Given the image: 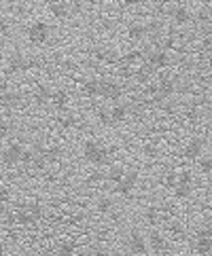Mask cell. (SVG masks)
<instances>
[{"label":"cell","mask_w":212,"mask_h":256,"mask_svg":"<svg viewBox=\"0 0 212 256\" xmlns=\"http://www.w3.org/2000/svg\"><path fill=\"white\" fill-rule=\"evenodd\" d=\"M51 36V30L45 21H34L28 28V40L32 45H45Z\"/></svg>","instance_id":"5b68a950"},{"label":"cell","mask_w":212,"mask_h":256,"mask_svg":"<svg viewBox=\"0 0 212 256\" xmlns=\"http://www.w3.org/2000/svg\"><path fill=\"white\" fill-rule=\"evenodd\" d=\"M144 218L148 220V225H157V223H159V212H157L155 208H148L146 214H144Z\"/></svg>","instance_id":"f1b7e54d"},{"label":"cell","mask_w":212,"mask_h":256,"mask_svg":"<svg viewBox=\"0 0 212 256\" xmlns=\"http://www.w3.org/2000/svg\"><path fill=\"white\" fill-rule=\"evenodd\" d=\"M0 104H2L4 108H17V106L22 104V98L17 91H2L0 93Z\"/></svg>","instance_id":"5bb4252c"},{"label":"cell","mask_w":212,"mask_h":256,"mask_svg":"<svg viewBox=\"0 0 212 256\" xmlns=\"http://www.w3.org/2000/svg\"><path fill=\"white\" fill-rule=\"evenodd\" d=\"M34 66V61L30 57L22 55V53H13L11 57L6 59V68L11 74H17V72H26V70H30Z\"/></svg>","instance_id":"ba28073f"},{"label":"cell","mask_w":212,"mask_h":256,"mask_svg":"<svg viewBox=\"0 0 212 256\" xmlns=\"http://www.w3.org/2000/svg\"><path fill=\"white\" fill-rule=\"evenodd\" d=\"M83 157H85V161L92 165H106L110 159V153H108V148L98 142H87L83 146Z\"/></svg>","instance_id":"6da1fadb"},{"label":"cell","mask_w":212,"mask_h":256,"mask_svg":"<svg viewBox=\"0 0 212 256\" xmlns=\"http://www.w3.org/2000/svg\"><path fill=\"white\" fill-rule=\"evenodd\" d=\"M170 233H172V235H176V237H180V235L184 233L182 223H178V220H172V223H170Z\"/></svg>","instance_id":"f546056e"},{"label":"cell","mask_w":212,"mask_h":256,"mask_svg":"<svg viewBox=\"0 0 212 256\" xmlns=\"http://www.w3.org/2000/svg\"><path fill=\"white\" fill-rule=\"evenodd\" d=\"M11 201V189L4 187V184H0V206H4Z\"/></svg>","instance_id":"83f0119b"},{"label":"cell","mask_w":212,"mask_h":256,"mask_svg":"<svg viewBox=\"0 0 212 256\" xmlns=\"http://www.w3.org/2000/svg\"><path fill=\"white\" fill-rule=\"evenodd\" d=\"M0 66H2V57H0Z\"/></svg>","instance_id":"e575fe53"},{"label":"cell","mask_w":212,"mask_h":256,"mask_svg":"<svg viewBox=\"0 0 212 256\" xmlns=\"http://www.w3.org/2000/svg\"><path fill=\"white\" fill-rule=\"evenodd\" d=\"M146 240H148V248H151L153 254H166L168 252V240L159 231H151Z\"/></svg>","instance_id":"30bf717a"},{"label":"cell","mask_w":212,"mask_h":256,"mask_svg":"<svg viewBox=\"0 0 212 256\" xmlns=\"http://www.w3.org/2000/svg\"><path fill=\"white\" fill-rule=\"evenodd\" d=\"M81 256H90V254H81Z\"/></svg>","instance_id":"d590c367"},{"label":"cell","mask_w":212,"mask_h":256,"mask_svg":"<svg viewBox=\"0 0 212 256\" xmlns=\"http://www.w3.org/2000/svg\"><path fill=\"white\" fill-rule=\"evenodd\" d=\"M94 256H112V254H110L108 250H96V252H94Z\"/></svg>","instance_id":"d6a6232c"},{"label":"cell","mask_w":212,"mask_h":256,"mask_svg":"<svg viewBox=\"0 0 212 256\" xmlns=\"http://www.w3.org/2000/svg\"><path fill=\"white\" fill-rule=\"evenodd\" d=\"M110 117H112L114 125H117V123H123L128 119V106L126 104H114L110 108Z\"/></svg>","instance_id":"e0dca14e"},{"label":"cell","mask_w":212,"mask_h":256,"mask_svg":"<svg viewBox=\"0 0 212 256\" xmlns=\"http://www.w3.org/2000/svg\"><path fill=\"white\" fill-rule=\"evenodd\" d=\"M8 134H11V123L4 121V119H0V140H4Z\"/></svg>","instance_id":"4dcf8cb0"},{"label":"cell","mask_w":212,"mask_h":256,"mask_svg":"<svg viewBox=\"0 0 212 256\" xmlns=\"http://www.w3.org/2000/svg\"><path fill=\"white\" fill-rule=\"evenodd\" d=\"M172 21L174 25H187L191 21V13L187 6H176L172 11Z\"/></svg>","instance_id":"4fadbf2b"},{"label":"cell","mask_w":212,"mask_h":256,"mask_svg":"<svg viewBox=\"0 0 212 256\" xmlns=\"http://www.w3.org/2000/svg\"><path fill=\"white\" fill-rule=\"evenodd\" d=\"M123 174H126V172H123V167H112V170L108 172V180L117 184V182L123 178Z\"/></svg>","instance_id":"4316f807"},{"label":"cell","mask_w":212,"mask_h":256,"mask_svg":"<svg viewBox=\"0 0 212 256\" xmlns=\"http://www.w3.org/2000/svg\"><path fill=\"white\" fill-rule=\"evenodd\" d=\"M128 34H130L132 40H142L146 36V28H144V25H140V23H132Z\"/></svg>","instance_id":"ffe728a7"},{"label":"cell","mask_w":212,"mask_h":256,"mask_svg":"<svg viewBox=\"0 0 212 256\" xmlns=\"http://www.w3.org/2000/svg\"><path fill=\"white\" fill-rule=\"evenodd\" d=\"M146 66L151 70H166L170 66V55H168L166 49H157V51H151L146 57Z\"/></svg>","instance_id":"9c48e42d"},{"label":"cell","mask_w":212,"mask_h":256,"mask_svg":"<svg viewBox=\"0 0 212 256\" xmlns=\"http://www.w3.org/2000/svg\"><path fill=\"white\" fill-rule=\"evenodd\" d=\"M208 70H210V74H212V51L208 53Z\"/></svg>","instance_id":"836d02e7"},{"label":"cell","mask_w":212,"mask_h":256,"mask_svg":"<svg viewBox=\"0 0 212 256\" xmlns=\"http://www.w3.org/2000/svg\"><path fill=\"white\" fill-rule=\"evenodd\" d=\"M74 252H76L74 242H62L56 250V256H74Z\"/></svg>","instance_id":"d6986e66"},{"label":"cell","mask_w":212,"mask_h":256,"mask_svg":"<svg viewBox=\"0 0 212 256\" xmlns=\"http://www.w3.org/2000/svg\"><path fill=\"white\" fill-rule=\"evenodd\" d=\"M193 250L198 256H212V227H202L193 237Z\"/></svg>","instance_id":"7a4b0ae2"},{"label":"cell","mask_w":212,"mask_h":256,"mask_svg":"<svg viewBox=\"0 0 212 256\" xmlns=\"http://www.w3.org/2000/svg\"><path fill=\"white\" fill-rule=\"evenodd\" d=\"M142 2H144V0H123V4H126V6H140Z\"/></svg>","instance_id":"1f68e13d"},{"label":"cell","mask_w":212,"mask_h":256,"mask_svg":"<svg viewBox=\"0 0 212 256\" xmlns=\"http://www.w3.org/2000/svg\"><path fill=\"white\" fill-rule=\"evenodd\" d=\"M136 187H138V174L136 172H126L123 174V178L114 184V191H117L119 195H123V197H130L132 193L136 191Z\"/></svg>","instance_id":"8992f818"},{"label":"cell","mask_w":212,"mask_h":256,"mask_svg":"<svg viewBox=\"0 0 212 256\" xmlns=\"http://www.w3.org/2000/svg\"><path fill=\"white\" fill-rule=\"evenodd\" d=\"M110 210H112V201L108 197H102L98 201V212L100 214H110Z\"/></svg>","instance_id":"d4e9b609"},{"label":"cell","mask_w":212,"mask_h":256,"mask_svg":"<svg viewBox=\"0 0 212 256\" xmlns=\"http://www.w3.org/2000/svg\"><path fill=\"white\" fill-rule=\"evenodd\" d=\"M83 93L90 95V98L100 95V81H98V78H90V81H85L83 83Z\"/></svg>","instance_id":"ac0fdd59"},{"label":"cell","mask_w":212,"mask_h":256,"mask_svg":"<svg viewBox=\"0 0 212 256\" xmlns=\"http://www.w3.org/2000/svg\"><path fill=\"white\" fill-rule=\"evenodd\" d=\"M176 93V81L170 76H162L159 78V83H157V95H159V100H168V98H172V95Z\"/></svg>","instance_id":"8fae6325"},{"label":"cell","mask_w":212,"mask_h":256,"mask_svg":"<svg viewBox=\"0 0 212 256\" xmlns=\"http://www.w3.org/2000/svg\"><path fill=\"white\" fill-rule=\"evenodd\" d=\"M34 100H36L38 104H47V102H51V91L47 89V87H38L36 93H34Z\"/></svg>","instance_id":"7402d4cb"},{"label":"cell","mask_w":212,"mask_h":256,"mask_svg":"<svg viewBox=\"0 0 212 256\" xmlns=\"http://www.w3.org/2000/svg\"><path fill=\"white\" fill-rule=\"evenodd\" d=\"M126 246H128L130 254H134V256H144V254L151 252V248H148L146 235L140 233V231H132V233L128 235V240H126Z\"/></svg>","instance_id":"3957f363"},{"label":"cell","mask_w":212,"mask_h":256,"mask_svg":"<svg viewBox=\"0 0 212 256\" xmlns=\"http://www.w3.org/2000/svg\"><path fill=\"white\" fill-rule=\"evenodd\" d=\"M24 144L22 142H11L8 144L2 155H0V161H2L4 165H15V163H22V155H24Z\"/></svg>","instance_id":"52a82bcc"},{"label":"cell","mask_w":212,"mask_h":256,"mask_svg":"<svg viewBox=\"0 0 212 256\" xmlns=\"http://www.w3.org/2000/svg\"><path fill=\"white\" fill-rule=\"evenodd\" d=\"M202 155H206V140L200 136H193L187 140V144L182 148V157L187 161H198Z\"/></svg>","instance_id":"277c9868"},{"label":"cell","mask_w":212,"mask_h":256,"mask_svg":"<svg viewBox=\"0 0 212 256\" xmlns=\"http://www.w3.org/2000/svg\"><path fill=\"white\" fill-rule=\"evenodd\" d=\"M60 125L64 127V129L74 127L76 125V117H74L72 112H64V114H62V119H60Z\"/></svg>","instance_id":"603a6c76"},{"label":"cell","mask_w":212,"mask_h":256,"mask_svg":"<svg viewBox=\"0 0 212 256\" xmlns=\"http://www.w3.org/2000/svg\"><path fill=\"white\" fill-rule=\"evenodd\" d=\"M98 121L102 123L104 127H112V125H114V123H112V117H110V110H108V112H106V110H100V112H98Z\"/></svg>","instance_id":"484cf974"},{"label":"cell","mask_w":212,"mask_h":256,"mask_svg":"<svg viewBox=\"0 0 212 256\" xmlns=\"http://www.w3.org/2000/svg\"><path fill=\"white\" fill-rule=\"evenodd\" d=\"M15 218H17V223H20V225H24V227H30V225H34V223H36V218H34V214L30 212V208H28V206H24V208H20V210H17Z\"/></svg>","instance_id":"9a60e30c"},{"label":"cell","mask_w":212,"mask_h":256,"mask_svg":"<svg viewBox=\"0 0 212 256\" xmlns=\"http://www.w3.org/2000/svg\"><path fill=\"white\" fill-rule=\"evenodd\" d=\"M51 104L56 106L58 110L66 112L68 110V93L66 91H53L51 93Z\"/></svg>","instance_id":"2e32d148"},{"label":"cell","mask_w":212,"mask_h":256,"mask_svg":"<svg viewBox=\"0 0 212 256\" xmlns=\"http://www.w3.org/2000/svg\"><path fill=\"white\" fill-rule=\"evenodd\" d=\"M198 167L204 176H210L212 174V155H202L198 159Z\"/></svg>","instance_id":"44dd1931"},{"label":"cell","mask_w":212,"mask_h":256,"mask_svg":"<svg viewBox=\"0 0 212 256\" xmlns=\"http://www.w3.org/2000/svg\"><path fill=\"white\" fill-rule=\"evenodd\" d=\"M100 95L110 102H117L121 98V87L114 81H100Z\"/></svg>","instance_id":"7c38bea8"},{"label":"cell","mask_w":212,"mask_h":256,"mask_svg":"<svg viewBox=\"0 0 212 256\" xmlns=\"http://www.w3.org/2000/svg\"><path fill=\"white\" fill-rule=\"evenodd\" d=\"M51 15H53V17H58V19H64V17L68 15V8H66V4H62V2L51 4Z\"/></svg>","instance_id":"cb8c5ba5"}]
</instances>
